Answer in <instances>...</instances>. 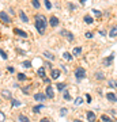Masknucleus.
Segmentation results:
<instances>
[{
  "instance_id": "nucleus-38",
  "label": "nucleus",
  "mask_w": 117,
  "mask_h": 122,
  "mask_svg": "<svg viewBox=\"0 0 117 122\" xmlns=\"http://www.w3.org/2000/svg\"><path fill=\"white\" fill-rule=\"evenodd\" d=\"M4 119H6L4 113H1V111H0V122H4Z\"/></svg>"
},
{
  "instance_id": "nucleus-28",
  "label": "nucleus",
  "mask_w": 117,
  "mask_h": 122,
  "mask_svg": "<svg viewBox=\"0 0 117 122\" xmlns=\"http://www.w3.org/2000/svg\"><path fill=\"white\" fill-rule=\"evenodd\" d=\"M67 113H68V110L65 109V107H63V109L60 110V117H65V115H67Z\"/></svg>"
},
{
  "instance_id": "nucleus-43",
  "label": "nucleus",
  "mask_w": 117,
  "mask_h": 122,
  "mask_svg": "<svg viewBox=\"0 0 117 122\" xmlns=\"http://www.w3.org/2000/svg\"><path fill=\"white\" fill-rule=\"evenodd\" d=\"M44 81H45L46 84H49V83H50V79H48L46 76H45V77H44Z\"/></svg>"
},
{
  "instance_id": "nucleus-44",
  "label": "nucleus",
  "mask_w": 117,
  "mask_h": 122,
  "mask_svg": "<svg viewBox=\"0 0 117 122\" xmlns=\"http://www.w3.org/2000/svg\"><path fill=\"white\" fill-rule=\"evenodd\" d=\"M39 122H49V119H48V118H42Z\"/></svg>"
},
{
  "instance_id": "nucleus-1",
  "label": "nucleus",
  "mask_w": 117,
  "mask_h": 122,
  "mask_svg": "<svg viewBox=\"0 0 117 122\" xmlns=\"http://www.w3.org/2000/svg\"><path fill=\"white\" fill-rule=\"evenodd\" d=\"M34 23H35V29L38 31L39 34L42 35L45 34V30H46V25H48V20H46V18L41 15V14H37L35 15V19H34Z\"/></svg>"
},
{
  "instance_id": "nucleus-7",
  "label": "nucleus",
  "mask_w": 117,
  "mask_h": 122,
  "mask_svg": "<svg viewBox=\"0 0 117 122\" xmlns=\"http://www.w3.org/2000/svg\"><path fill=\"white\" fill-rule=\"evenodd\" d=\"M106 99H108L109 102H112V103H116L117 102V96H116V94L109 92V94H106Z\"/></svg>"
},
{
  "instance_id": "nucleus-31",
  "label": "nucleus",
  "mask_w": 117,
  "mask_h": 122,
  "mask_svg": "<svg viewBox=\"0 0 117 122\" xmlns=\"http://www.w3.org/2000/svg\"><path fill=\"white\" fill-rule=\"evenodd\" d=\"M101 119H102L104 122H113L112 119H110V118L108 117V115H102V117H101Z\"/></svg>"
},
{
  "instance_id": "nucleus-46",
  "label": "nucleus",
  "mask_w": 117,
  "mask_h": 122,
  "mask_svg": "<svg viewBox=\"0 0 117 122\" xmlns=\"http://www.w3.org/2000/svg\"><path fill=\"white\" fill-rule=\"evenodd\" d=\"M84 1H87V0H80V3H84Z\"/></svg>"
},
{
  "instance_id": "nucleus-22",
  "label": "nucleus",
  "mask_w": 117,
  "mask_h": 122,
  "mask_svg": "<svg viewBox=\"0 0 117 122\" xmlns=\"http://www.w3.org/2000/svg\"><path fill=\"white\" fill-rule=\"evenodd\" d=\"M31 4H33L34 8H39V7H41V4H39L38 0H31Z\"/></svg>"
},
{
  "instance_id": "nucleus-27",
  "label": "nucleus",
  "mask_w": 117,
  "mask_h": 122,
  "mask_svg": "<svg viewBox=\"0 0 117 122\" xmlns=\"http://www.w3.org/2000/svg\"><path fill=\"white\" fill-rule=\"evenodd\" d=\"M22 103L19 102V100H17V99H12V102H11V106H15V107H18V106H21Z\"/></svg>"
},
{
  "instance_id": "nucleus-25",
  "label": "nucleus",
  "mask_w": 117,
  "mask_h": 122,
  "mask_svg": "<svg viewBox=\"0 0 117 122\" xmlns=\"http://www.w3.org/2000/svg\"><path fill=\"white\" fill-rule=\"evenodd\" d=\"M57 90H59V91H64L65 90V83H59L57 84Z\"/></svg>"
},
{
  "instance_id": "nucleus-45",
  "label": "nucleus",
  "mask_w": 117,
  "mask_h": 122,
  "mask_svg": "<svg viewBox=\"0 0 117 122\" xmlns=\"http://www.w3.org/2000/svg\"><path fill=\"white\" fill-rule=\"evenodd\" d=\"M100 34H101V35H106V33H105L104 30H101V31H100Z\"/></svg>"
},
{
  "instance_id": "nucleus-12",
  "label": "nucleus",
  "mask_w": 117,
  "mask_h": 122,
  "mask_svg": "<svg viewBox=\"0 0 117 122\" xmlns=\"http://www.w3.org/2000/svg\"><path fill=\"white\" fill-rule=\"evenodd\" d=\"M44 57H45V58H48V60H50V61H55V60H56V57L53 56L50 52H44Z\"/></svg>"
},
{
  "instance_id": "nucleus-14",
  "label": "nucleus",
  "mask_w": 117,
  "mask_h": 122,
  "mask_svg": "<svg viewBox=\"0 0 117 122\" xmlns=\"http://www.w3.org/2000/svg\"><path fill=\"white\" fill-rule=\"evenodd\" d=\"M1 95L4 96L6 99H11V92H10L8 90H3V91H1Z\"/></svg>"
},
{
  "instance_id": "nucleus-5",
  "label": "nucleus",
  "mask_w": 117,
  "mask_h": 122,
  "mask_svg": "<svg viewBox=\"0 0 117 122\" xmlns=\"http://www.w3.org/2000/svg\"><path fill=\"white\" fill-rule=\"evenodd\" d=\"M45 94H46V96H48V98H50V99H53V98H55V91H53V88L50 87V86H48V87H46Z\"/></svg>"
},
{
  "instance_id": "nucleus-9",
  "label": "nucleus",
  "mask_w": 117,
  "mask_h": 122,
  "mask_svg": "<svg viewBox=\"0 0 117 122\" xmlns=\"http://www.w3.org/2000/svg\"><path fill=\"white\" fill-rule=\"evenodd\" d=\"M86 117H87V119H89V122H94V121H95V119H97L95 114L93 113V111H87Z\"/></svg>"
},
{
  "instance_id": "nucleus-26",
  "label": "nucleus",
  "mask_w": 117,
  "mask_h": 122,
  "mask_svg": "<svg viewBox=\"0 0 117 122\" xmlns=\"http://www.w3.org/2000/svg\"><path fill=\"white\" fill-rule=\"evenodd\" d=\"M18 80H19V81L26 80V75H25V73H18Z\"/></svg>"
},
{
  "instance_id": "nucleus-48",
  "label": "nucleus",
  "mask_w": 117,
  "mask_h": 122,
  "mask_svg": "<svg viewBox=\"0 0 117 122\" xmlns=\"http://www.w3.org/2000/svg\"><path fill=\"white\" fill-rule=\"evenodd\" d=\"M0 103H1V102H0Z\"/></svg>"
},
{
  "instance_id": "nucleus-32",
  "label": "nucleus",
  "mask_w": 117,
  "mask_h": 122,
  "mask_svg": "<svg viewBox=\"0 0 117 122\" xmlns=\"http://www.w3.org/2000/svg\"><path fill=\"white\" fill-rule=\"evenodd\" d=\"M82 103H83V99H82V98H76V99H75V105H76V106L82 105Z\"/></svg>"
},
{
  "instance_id": "nucleus-47",
  "label": "nucleus",
  "mask_w": 117,
  "mask_h": 122,
  "mask_svg": "<svg viewBox=\"0 0 117 122\" xmlns=\"http://www.w3.org/2000/svg\"><path fill=\"white\" fill-rule=\"evenodd\" d=\"M75 122H82V121H78V119H76V121H75Z\"/></svg>"
},
{
  "instance_id": "nucleus-36",
  "label": "nucleus",
  "mask_w": 117,
  "mask_h": 122,
  "mask_svg": "<svg viewBox=\"0 0 117 122\" xmlns=\"http://www.w3.org/2000/svg\"><path fill=\"white\" fill-rule=\"evenodd\" d=\"M93 14H95L98 18H101V15H102V12H101V11H98V10H93Z\"/></svg>"
},
{
  "instance_id": "nucleus-17",
  "label": "nucleus",
  "mask_w": 117,
  "mask_h": 122,
  "mask_svg": "<svg viewBox=\"0 0 117 122\" xmlns=\"http://www.w3.org/2000/svg\"><path fill=\"white\" fill-rule=\"evenodd\" d=\"M44 109V105H39V106H35V107H33V113L34 114H38L39 113V110Z\"/></svg>"
},
{
  "instance_id": "nucleus-18",
  "label": "nucleus",
  "mask_w": 117,
  "mask_h": 122,
  "mask_svg": "<svg viewBox=\"0 0 117 122\" xmlns=\"http://www.w3.org/2000/svg\"><path fill=\"white\" fill-rule=\"evenodd\" d=\"M0 56H1V58H3V60H8V56H7V53H6L1 48H0Z\"/></svg>"
},
{
  "instance_id": "nucleus-4",
  "label": "nucleus",
  "mask_w": 117,
  "mask_h": 122,
  "mask_svg": "<svg viewBox=\"0 0 117 122\" xmlns=\"http://www.w3.org/2000/svg\"><path fill=\"white\" fill-rule=\"evenodd\" d=\"M0 19H1L4 23H10V22H11V18H10V15L7 12H4V11H1V12H0Z\"/></svg>"
},
{
  "instance_id": "nucleus-29",
  "label": "nucleus",
  "mask_w": 117,
  "mask_h": 122,
  "mask_svg": "<svg viewBox=\"0 0 117 122\" xmlns=\"http://www.w3.org/2000/svg\"><path fill=\"white\" fill-rule=\"evenodd\" d=\"M108 86H109V87H112V88H116L117 87V83H116V81H113V80H109Z\"/></svg>"
},
{
  "instance_id": "nucleus-8",
  "label": "nucleus",
  "mask_w": 117,
  "mask_h": 122,
  "mask_svg": "<svg viewBox=\"0 0 117 122\" xmlns=\"http://www.w3.org/2000/svg\"><path fill=\"white\" fill-rule=\"evenodd\" d=\"M49 25H50L52 27H56L57 25H59V19H57L55 15H52V16H50V19H49Z\"/></svg>"
},
{
  "instance_id": "nucleus-11",
  "label": "nucleus",
  "mask_w": 117,
  "mask_h": 122,
  "mask_svg": "<svg viewBox=\"0 0 117 122\" xmlns=\"http://www.w3.org/2000/svg\"><path fill=\"white\" fill-rule=\"evenodd\" d=\"M109 37H110V38L117 37V26H112V29H110V31H109Z\"/></svg>"
},
{
  "instance_id": "nucleus-30",
  "label": "nucleus",
  "mask_w": 117,
  "mask_h": 122,
  "mask_svg": "<svg viewBox=\"0 0 117 122\" xmlns=\"http://www.w3.org/2000/svg\"><path fill=\"white\" fill-rule=\"evenodd\" d=\"M63 98H64L65 100H69V99H71V95H69V92H68V91H64V94H63Z\"/></svg>"
},
{
  "instance_id": "nucleus-16",
  "label": "nucleus",
  "mask_w": 117,
  "mask_h": 122,
  "mask_svg": "<svg viewBox=\"0 0 117 122\" xmlns=\"http://www.w3.org/2000/svg\"><path fill=\"white\" fill-rule=\"evenodd\" d=\"M37 73H38L39 77H45V68H38V71H37Z\"/></svg>"
},
{
  "instance_id": "nucleus-13",
  "label": "nucleus",
  "mask_w": 117,
  "mask_h": 122,
  "mask_svg": "<svg viewBox=\"0 0 117 122\" xmlns=\"http://www.w3.org/2000/svg\"><path fill=\"white\" fill-rule=\"evenodd\" d=\"M113 58H114V54H112V56L106 57V58H105V61H104V64H105L106 66H108V65H110V64L113 62Z\"/></svg>"
},
{
  "instance_id": "nucleus-23",
  "label": "nucleus",
  "mask_w": 117,
  "mask_h": 122,
  "mask_svg": "<svg viewBox=\"0 0 117 122\" xmlns=\"http://www.w3.org/2000/svg\"><path fill=\"white\" fill-rule=\"evenodd\" d=\"M80 53H82V48H80V46H78V48H74V54H75V56H79Z\"/></svg>"
},
{
  "instance_id": "nucleus-24",
  "label": "nucleus",
  "mask_w": 117,
  "mask_h": 122,
  "mask_svg": "<svg viewBox=\"0 0 117 122\" xmlns=\"http://www.w3.org/2000/svg\"><path fill=\"white\" fill-rule=\"evenodd\" d=\"M84 22L89 23V25H91V23H93V18H91L90 15H86V16H84Z\"/></svg>"
},
{
  "instance_id": "nucleus-21",
  "label": "nucleus",
  "mask_w": 117,
  "mask_h": 122,
  "mask_svg": "<svg viewBox=\"0 0 117 122\" xmlns=\"http://www.w3.org/2000/svg\"><path fill=\"white\" fill-rule=\"evenodd\" d=\"M19 16H21V19L23 20V22H29V18L26 16V14H25V12H21V14H19Z\"/></svg>"
},
{
  "instance_id": "nucleus-10",
  "label": "nucleus",
  "mask_w": 117,
  "mask_h": 122,
  "mask_svg": "<svg viewBox=\"0 0 117 122\" xmlns=\"http://www.w3.org/2000/svg\"><path fill=\"white\" fill-rule=\"evenodd\" d=\"M14 33H15L17 35H19V37H23V38H26V37H27L26 31L21 30V29H14Z\"/></svg>"
},
{
  "instance_id": "nucleus-3",
  "label": "nucleus",
  "mask_w": 117,
  "mask_h": 122,
  "mask_svg": "<svg viewBox=\"0 0 117 122\" xmlns=\"http://www.w3.org/2000/svg\"><path fill=\"white\" fill-rule=\"evenodd\" d=\"M46 98H48L46 94H42V92H37V94H34V99L37 100V102H44Z\"/></svg>"
},
{
  "instance_id": "nucleus-39",
  "label": "nucleus",
  "mask_w": 117,
  "mask_h": 122,
  "mask_svg": "<svg viewBox=\"0 0 117 122\" xmlns=\"http://www.w3.org/2000/svg\"><path fill=\"white\" fill-rule=\"evenodd\" d=\"M7 71H8L10 73H14V72H15V68H14V66H7Z\"/></svg>"
},
{
  "instance_id": "nucleus-2",
  "label": "nucleus",
  "mask_w": 117,
  "mask_h": 122,
  "mask_svg": "<svg viewBox=\"0 0 117 122\" xmlns=\"http://www.w3.org/2000/svg\"><path fill=\"white\" fill-rule=\"evenodd\" d=\"M75 77L78 79V81L83 80V79L86 77V69H84V68H82V66L76 68V69H75Z\"/></svg>"
},
{
  "instance_id": "nucleus-6",
  "label": "nucleus",
  "mask_w": 117,
  "mask_h": 122,
  "mask_svg": "<svg viewBox=\"0 0 117 122\" xmlns=\"http://www.w3.org/2000/svg\"><path fill=\"white\" fill-rule=\"evenodd\" d=\"M61 34H63V35H65V37H67V39H68L69 42H74L75 37H74V34H72V33H69V31L63 30V31H61Z\"/></svg>"
},
{
  "instance_id": "nucleus-41",
  "label": "nucleus",
  "mask_w": 117,
  "mask_h": 122,
  "mask_svg": "<svg viewBox=\"0 0 117 122\" xmlns=\"http://www.w3.org/2000/svg\"><path fill=\"white\" fill-rule=\"evenodd\" d=\"M68 7H69V10H72V11H74V10L76 8V7H75V5L72 4V3H68Z\"/></svg>"
},
{
  "instance_id": "nucleus-19",
  "label": "nucleus",
  "mask_w": 117,
  "mask_h": 122,
  "mask_svg": "<svg viewBox=\"0 0 117 122\" xmlns=\"http://www.w3.org/2000/svg\"><path fill=\"white\" fill-rule=\"evenodd\" d=\"M19 121H21V122H30V119H29V118H27L26 115L21 114V115H19Z\"/></svg>"
},
{
  "instance_id": "nucleus-40",
  "label": "nucleus",
  "mask_w": 117,
  "mask_h": 122,
  "mask_svg": "<svg viewBox=\"0 0 117 122\" xmlns=\"http://www.w3.org/2000/svg\"><path fill=\"white\" fill-rule=\"evenodd\" d=\"M29 90H30V87L23 88V94H25V95H29Z\"/></svg>"
},
{
  "instance_id": "nucleus-34",
  "label": "nucleus",
  "mask_w": 117,
  "mask_h": 122,
  "mask_svg": "<svg viewBox=\"0 0 117 122\" xmlns=\"http://www.w3.org/2000/svg\"><path fill=\"white\" fill-rule=\"evenodd\" d=\"M22 65L25 66V68H30V66H31V62H30V61H23V64H22Z\"/></svg>"
},
{
  "instance_id": "nucleus-35",
  "label": "nucleus",
  "mask_w": 117,
  "mask_h": 122,
  "mask_svg": "<svg viewBox=\"0 0 117 122\" xmlns=\"http://www.w3.org/2000/svg\"><path fill=\"white\" fill-rule=\"evenodd\" d=\"M95 79L97 80H102V79H104V73H100V72L95 73Z\"/></svg>"
},
{
  "instance_id": "nucleus-15",
  "label": "nucleus",
  "mask_w": 117,
  "mask_h": 122,
  "mask_svg": "<svg viewBox=\"0 0 117 122\" xmlns=\"http://www.w3.org/2000/svg\"><path fill=\"white\" fill-rule=\"evenodd\" d=\"M59 76H60V71L56 69V68H55V69H52V79H57Z\"/></svg>"
},
{
  "instance_id": "nucleus-33",
  "label": "nucleus",
  "mask_w": 117,
  "mask_h": 122,
  "mask_svg": "<svg viewBox=\"0 0 117 122\" xmlns=\"http://www.w3.org/2000/svg\"><path fill=\"white\" fill-rule=\"evenodd\" d=\"M44 4H45V7H46L48 10L52 8V4H50V1H49V0H45V3H44Z\"/></svg>"
},
{
  "instance_id": "nucleus-42",
  "label": "nucleus",
  "mask_w": 117,
  "mask_h": 122,
  "mask_svg": "<svg viewBox=\"0 0 117 122\" xmlns=\"http://www.w3.org/2000/svg\"><path fill=\"white\" fill-rule=\"evenodd\" d=\"M86 100H87V103H90V102H91V96L89 95V94L86 95Z\"/></svg>"
},
{
  "instance_id": "nucleus-20",
  "label": "nucleus",
  "mask_w": 117,
  "mask_h": 122,
  "mask_svg": "<svg viewBox=\"0 0 117 122\" xmlns=\"http://www.w3.org/2000/svg\"><path fill=\"white\" fill-rule=\"evenodd\" d=\"M63 57H64V60H67V61H72V56H71L68 52H65L64 54H63Z\"/></svg>"
},
{
  "instance_id": "nucleus-37",
  "label": "nucleus",
  "mask_w": 117,
  "mask_h": 122,
  "mask_svg": "<svg viewBox=\"0 0 117 122\" xmlns=\"http://www.w3.org/2000/svg\"><path fill=\"white\" fill-rule=\"evenodd\" d=\"M84 37H86L87 39H90V38H93V33H90V31H87L86 34H84Z\"/></svg>"
}]
</instances>
